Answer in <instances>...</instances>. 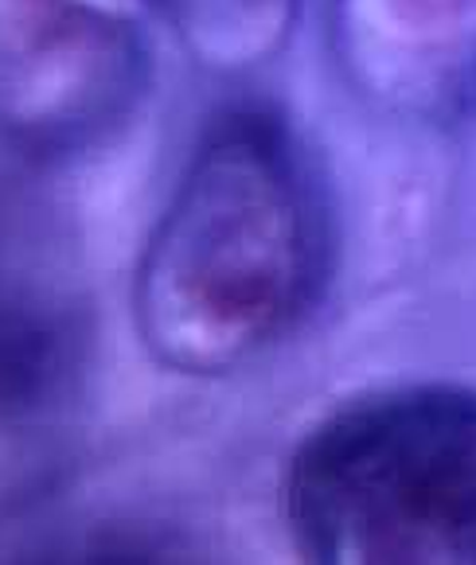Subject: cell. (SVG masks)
Masks as SVG:
<instances>
[{
	"instance_id": "obj_2",
	"label": "cell",
	"mask_w": 476,
	"mask_h": 565,
	"mask_svg": "<svg viewBox=\"0 0 476 565\" xmlns=\"http://www.w3.org/2000/svg\"><path fill=\"white\" fill-rule=\"evenodd\" d=\"M285 523L320 565H476V394H379L320 422Z\"/></svg>"
},
{
	"instance_id": "obj_1",
	"label": "cell",
	"mask_w": 476,
	"mask_h": 565,
	"mask_svg": "<svg viewBox=\"0 0 476 565\" xmlns=\"http://www.w3.org/2000/svg\"><path fill=\"white\" fill-rule=\"evenodd\" d=\"M325 211L269 117H231L195 152L137 269V324L180 374H226L282 340L325 274Z\"/></svg>"
}]
</instances>
